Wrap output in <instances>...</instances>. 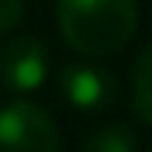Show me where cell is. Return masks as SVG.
Wrapping results in <instances>:
<instances>
[{
    "instance_id": "cell-3",
    "label": "cell",
    "mask_w": 152,
    "mask_h": 152,
    "mask_svg": "<svg viewBox=\"0 0 152 152\" xmlns=\"http://www.w3.org/2000/svg\"><path fill=\"white\" fill-rule=\"evenodd\" d=\"M59 90L65 102L81 112H99L115 99V78L112 72L90 62H72L59 75Z\"/></svg>"
},
{
    "instance_id": "cell-6",
    "label": "cell",
    "mask_w": 152,
    "mask_h": 152,
    "mask_svg": "<svg viewBox=\"0 0 152 152\" xmlns=\"http://www.w3.org/2000/svg\"><path fill=\"white\" fill-rule=\"evenodd\" d=\"M140 140H137V130L130 124H109V127L96 130L84 140L81 152H137Z\"/></svg>"
},
{
    "instance_id": "cell-7",
    "label": "cell",
    "mask_w": 152,
    "mask_h": 152,
    "mask_svg": "<svg viewBox=\"0 0 152 152\" xmlns=\"http://www.w3.org/2000/svg\"><path fill=\"white\" fill-rule=\"evenodd\" d=\"M22 12H25V0H0V34L16 28L22 22Z\"/></svg>"
},
{
    "instance_id": "cell-5",
    "label": "cell",
    "mask_w": 152,
    "mask_h": 152,
    "mask_svg": "<svg viewBox=\"0 0 152 152\" xmlns=\"http://www.w3.org/2000/svg\"><path fill=\"white\" fill-rule=\"evenodd\" d=\"M130 87H134V112L143 124L152 127V44L140 50L130 72Z\"/></svg>"
},
{
    "instance_id": "cell-1",
    "label": "cell",
    "mask_w": 152,
    "mask_h": 152,
    "mask_svg": "<svg viewBox=\"0 0 152 152\" xmlns=\"http://www.w3.org/2000/svg\"><path fill=\"white\" fill-rule=\"evenodd\" d=\"M137 0H59L56 22L65 44L84 56H112L137 31Z\"/></svg>"
},
{
    "instance_id": "cell-4",
    "label": "cell",
    "mask_w": 152,
    "mask_h": 152,
    "mask_svg": "<svg viewBox=\"0 0 152 152\" xmlns=\"http://www.w3.org/2000/svg\"><path fill=\"white\" fill-rule=\"evenodd\" d=\"M50 75V53L34 37H16L0 53V78L19 93L37 90Z\"/></svg>"
},
{
    "instance_id": "cell-2",
    "label": "cell",
    "mask_w": 152,
    "mask_h": 152,
    "mask_svg": "<svg viewBox=\"0 0 152 152\" xmlns=\"http://www.w3.org/2000/svg\"><path fill=\"white\" fill-rule=\"evenodd\" d=\"M59 134L50 112L28 99L0 109V152H59Z\"/></svg>"
}]
</instances>
